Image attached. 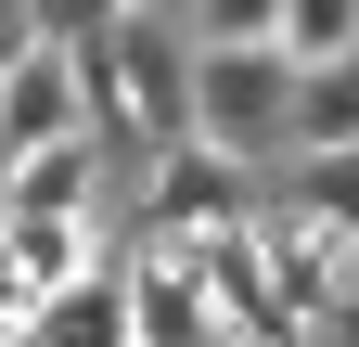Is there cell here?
<instances>
[{
    "label": "cell",
    "mask_w": 359,
    "mask_h": 347,
    "mask_svg": "<svg viewBox=\"0 0 359 347\" xmlns=\"http://www.w3.org/2000/svg\"><path fill=\"white\" fill-rule=\"evenodd\" d=\"M193 39H283V0H193Z\"/></svg>",
    "instance_id": "cell-12"
},
{
    "label": "cell",
    "mask_w": 359,
    "mask_h": 347,
    "mask_svg": "<svg viewBox=\"0 0 359 347\" xmlns=\"http://www.w3.org/2000/svg\"><path fill=\"white\" fill-rule=\"evenodd\" d=\"M257 219H269V181H257V155H231V142H180V155H154L142 232L205 244V232H257Z\"/></svg>",
    "instance_id": "cell-1"
},
{
    "label": "cell",
    "mask_w": 359,
    "mask_h": 347,
    "mask_svg": "<svg viewBox=\"0 0 359 347\" xmlns=\"http://www.w3.org/2000/svg\"><path fill=\"white\" fill-rule=\"evenodd\" d=\"M283 116H295V52L283 39H205V142H283Z\"/></svg>",
    "instance_id": "cell-2"
},
{
    "label": "cell",
    "mask_w": 359,
    "mask_h": 347,
    "mask_svg": "<svg viewBox=\"0 0 359 347\" xmlns=\"http://www.w3.org/2000/svg\"><path fill=\"white\" fill-rule=\"evenodd\" d=\"M39 347H142V309H128V270H90L39 309Z\"/></svg>",
    "instance_id": "cell-6"
},
{
    "label": "cell",
    "mask_w": 359,
    "mask_h": 347,
    "mask_svg": "<svg viewBox=\"0 0 359 347\" xmlns=\"http://www.w3.org/2000/svg\"><path fill=\"white\" fill-rule=\"evenodd\" d=\"M90 181H103V142H39V155H13V206H26V219H90Z\"/></svg>",
    "instance_id": "cell-8"
},
{
    "label": "cell",
    "mask_w": 359,
    "mask_h": 347,
    "mask_svg": "<svg viewBox=\"0 0 359 347\" xmlns=\"http://www.w3.org/2000/svg\"><path fill=\"white\" fill-rule=\"evenodd\" d=\"M39 309H52V296H39V283L13 270V244H0V334H39Z\"/></svg>",
    "instance_id": "cell-13"
},
{
    "label": "cell",
    "mask_w": 359,
    "mask_h": 347,
    "mask_svg": "<svg viewBox=\"0 0 359 347\" xmlns=\"http://www.w3.org/2000/svg\"><path fill=\"white\" fill-rule=\"evenodd\" d=\"M0 347H39V334H0Z\"/></svg>",
    "instance_id": "cell-14"
},
{
    "label": "cell",
    "mask_w": 359,
    "mask_h": 347,
    "mask_svg": "<svg viewBox=\"0 0 359 347\" xmlns=\"http://www.w3.org/2000/svg\"><path fill=\"white\" fill-rule=\"evenodd\" d=\"M13 270H26L39 296L90 283V270H103V257H90V219H13Z\"/></svg>",
    "instance_id": "cell-10"
},
{
    "label": "cell",
    "mask_w": 359,
    "mask_h": 347,
    "mask_svg": "<svg viewBox=\"0 0 359 347\" xmlns=\"http://www.w3.org/2000/svg\"><path fill=\"white\" fill-rule=\"evenodd\" d=\"M116 270H128V309H142V347H231V309L205 296V257L180 232H142Z\"/></svg>",
    "instance_id": "cell-3"
},
{
    "label": "cell",
    "mask_w": 359,
    "mask_h": 347,
    "mask_svg": "<svg viewBox=\"0 0 359 347\" xmlns=\"http://www.w3.org/2000/svg\"><path fill=\"white\" fill-rule=\"evenodd\" d=\"M283 52H295V65L359 52V0H283Z\"/></svg>",
    "instance_id": "cell-11"
},
{
    "label": "cell",
    "mask_w": 359,
    "mask_h": 347,
    "mask_svg": "<svg viewBox=\"0 0 359 347\" xmlns=\"http://www.w3.org/2000/svg\"><path fill=\"white\" fill-rule=\"evenodd\" d=\"M283 219H321L359 244V142H321V155H283Z\"/></svg>",
    "instance_id": "cell-7"
},
{
    "label": "cell",
    "mask_w": 359,
    "mask_h": 347,
    "mask_svg": "<svg viewBox=\"0 0 359 347\" xmlns=\"http://www.w3.org/2000/svg\"><path fill=\"white\" fill-rule=\"evenodd\" d=\"M283 142H295V155L359 142V52H334V65H295V116H283Z\"/></svg>",
    "instance_id": "cell-9"
},
{
    "label": "cell",
    "mask_w": 359,
    "mask_h": 347,
    "mask_svg": "<svg viewBox=\"0 0 359 347\" xmlns=\"http://www.w3.org/2000/svg\"><path fill=\"white\" fill-rule=\"evenodd\" d=\"M39 142H90V91H77V65L52 52V39H26L13 77H0V167L39 155Z\"/></svg>",
    "instance_id": "cell-5"
},
{
    "label": "cell",
    "mask_w": 359,
    "mask_h": 347,
    "mask_svg": "<svg viewBox=\"0 0 359 347\" xmlns=\"http://www.w3.org/2000/svg\"><path fill=\"white\" fill-rule=\"evenodd\" d=\"M193 257H205V296L231 309V334H244V347H321V334L283 309V283H269V219H257V232H205Z\"/></svg>",
    "instance_id": "cell-4"
}]
</instances>
